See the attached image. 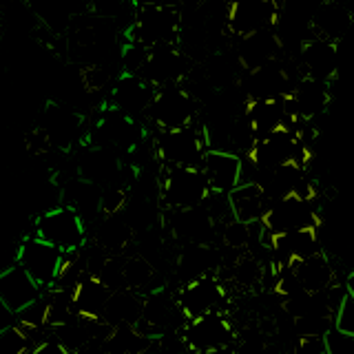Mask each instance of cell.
Wrapping results in <instances>:
<instances>
[{
    "instance_id": "cell-36",
    "label": "cell",
    "mask_w": 354,
    "mask_h": 354,
    "mask_svg": "<svg viewBox=\"0 0 354 354\" xmlns=\"http://www.w3.org/2000/svg\"><path fill=\"white\" fill-rule=\"evenodd\" d=\"M155 339L140 335L136 326H113L102 339V348L106 354H144L153 350Z\"/></svg>"
},
{
    "instance_id": "cell-41",
    "label": "cell",
    "mask_w": 354,
    "mask_h": 354,
    "mask_svg": "<svg viewBox=\"0 0 354 354\" xmlns=\"http://www.w3.org/2000/svg\"><path fill=\"white\" fill-rule=\"evenodd\" d=\"M111 82V71L104 64H84L82 69V84L88 93H97Z\"/></svg>"
},
{
    "instance_id": "cell-46",
    "label": "cell",
    "mask_w": 354,
    "mask_h": 354,
    "mask_svg": "<svg viewBox=\"0 0 354 354\" xmlns=\"http://www.w3.org/2000/svg\"><path fill=\"white\" fill-rule=\"evenodd\" d=\"M321 354H326V352H321Z\"/></svg>"
},
{
    "instance_id": "cell-9",
    "label": "cell",
    "mask_w": 354,
    "mask_h": 354,
    "mask_svg": "<svg viewBox=\"0 0 354 354\" xmlns=\"http://www.w3.org/2000/svg\"><path fill=\"white\" fill-rule=\"evenodd\" d=\"M62 254L64 252L60 248H55L51 243L42 241L40 237L31 235L20 241V246L16 250V263L40 288H51L55 281V274H58Z\"/></svg>"
},
{
    "instance_id": "cell-47",
    "label": "cell",
    "mask_w": 354,
    "mask_h": 354,
    "mask_svg": "<svg viewBox=\"0 0 354 354\" xmlns=\"http://www.w3.org/2000/svg\"><path fill=\"white\" fill-rule=\"evenodd\" d=\"M0 3H3V0H0Z\"/></svg>"
},
{
    "instance_id": "cell-6",
    "label": "cell",
    "mask_w": 354,
    "mask_h": 354,
    "mask_svg": "<svg viewBox=\"0 0 354 354\" xmlns=\"http://www.w3.org/2000/svg\"><path fill=\"white\" fill-rule=\"evenodd\" d=\"M36 237L62 252L77 250L86 243V224L73 208L53 206L36 219Z\"/></svg>"
},
{
    "instance_id": "cell-17",
    "label": "cell",
    "mask_w": 354,
    "mask_h": 354,
    "mask_svg": "<svg viewBox=\"0 0 354 354\" xmlns=\"http://www.w3.org/2000/svg\"><path fill=\"white\" fill-rule=\"evenodd\" d=\"M171 213V230L177 241L186 243H202L210 246L215 239L217 224L204 210V206L182 208V210H169Z\"/></svg>"
},
{
    "instance_id": "cell-34",
    "label": "cell",
    "mask_w": 354,
    "mask_h": 354,
    "mask_svg": "<svg viewBox=\"0 0 354 354\" xmlns=\"http://www.w3.org/2000/svg\"><path fill=\"white\" fill-rule=\"evenodd\" d=\"M62 206L73 208L82 219L93 217L100 210V186L77 175L75 180L66 184V188H62Z\"/></svg>"
},
{
    "instance_id": "cell-18",
    "label": "cell",
    "mask_w": 354,
    "mask_h": 354,
    "mask_svg": "<svg viewBox=\"0 0 354 354\" xmlns=\"http://www.w3.org/2000/svg\"><path fill=\"white\" fill-rule=\"evenodd\" d=\"M268 248L279 266H292L295 261H301L310 257V254L324 250L321 248L317 228H301V230L281 232V235H270Z\"/></svg>"
},
{
    "instance_id": "cell-25",
    "label": "cell",
    "mask_w": 354,
    "mask_h": 354,
    "mask_svg": "<svg viewBox=\"0 0 354 354\" xmlns=\"http://www.w3.org/2000/svg\"><path fill=\"white\" fill-rule=\"evenodd\" d=\"M246 102L248 100H261V97H286L290 93V77H288L283 64L279 60H272L268 64L252 69L246 75Z\"/></svg>"
},
{
    "instance_id": "cell-4",
    "label": "cell",
    "mask_w": 354,
    "mask_h": 354,
    "mask_svg": "<svg viewBox=\"0 0 354 354\" xmlns=\"http://www.w3.org/2000/svg\"><path fill=\"white\" fill-rule=\"evenodd\" d=\"M147 115L158 127V131L191 127L197 115V100L182 84L160 86L153 91Z\"/></svg>"
},
{
    "instance_id": "cell-44",
    "label": "cell",
    "mask_w": 354,
    "mask_h": 354,
    "mask_svg": "<svg viewBox=\"0 0 354 354\" xmlns=\"http://www.w3.org/2000/svg\"><path fill=\"white\" fill-rule=\"evenodd\" d=\"M173 5V0H131L133 7H147V5Z\"/></svg>"
},
{
    "instance_id": "cell-38",
    "label": "cell",
    "mask_w": 354,
    "mask_h": 354,
    "mask_svg": "<svg viewBox=\"0 0 354 354\" xmlns=\"http://www.w3.org/2000/svg\"><path fill=\"white\" fill-rule=\"evenodd\" d=\"M31 341L20 326L11 324L0 330V354H27Z\"/></svg>"
},
{
    "instance_id": "cell-42",
    "label": "cell",
    "mask_w": 354,
    "mask_h": 354,
    "mask_svg": "<svg viewBox=\"0 0 354 354\" xmlns=\"http://www.w3.org/2000/svg\"><path fill=\"white\" fill-rule=\"evenodd\" d=\"M27 354H69L55 339H42L36 346H31Z\"/></svg>"
},
{
    "instance_id": "cell-40",
    "label": "cell",
    "mask_w": 354,
    "mask_h": 354,
    "mask_svg": "<svg viewBox=\"0 0 354 354\" xmlns=\"http://www.w3.org/2000/svg\"><path fill=\"white\" fill-rule=\"evenodd\" d=\"M332 326L341 332H348V335H354V292H350L346 288V295H343L341 304L335 313V321Z\"/></svg>"
},
{
    "instance_id": "cell-14",
    "label": "cell",
    "mask_w": 354,
    "mask_h": 354,
    "mask_svg": "<svg viewBox=\"0 0 354 354\" xmlns=\"http://www.w3.org/2000/svg\"><path fill=\"white\" fill-rule=\"evenodd\" d=\"M199 169L206 177L208 191L215 193H230L239 182H243V160L235 151L206 149Z\"/></svg>"
},
{
    "instance_id": "cell-33",
    "label": "cell",
    "mask_w": 354,
    "mask_h": 354,
    "mask_svg": "<svg viewBox=\"0 0 354 354\" xmlns=\"http://www.w3.org/2000/svg\"><path fill=\"white\" fill-rule=\"evenodd\" d=\"M31 9L49 31L60 33L80 14V0H29Z\"/></svg>"
},
{
    "instance_id": "cell-1",
    "label": "cell",
    "mask_w": 354,
    "mask_h": 354,
    "mask_svg": "<svg viewBox=\"0 0 354 354\" xmlns=\"http://www.w3.org/2000/svg\"><path fill=\"white\" fill-rule=\"evenodd\" d=\"M129 29L131 42L144 49L158 47H180V11L175 5H147L136 7Z\"/></svg>"
},
{
    "instance_id": "cell-15",
    "label": "cell",
    "mask_w": 354,
    "mask_h": 354,
    "mask_svg": "<svg viewBox=\"0 0 354 354\" xmlns=\"http://www.w3.org/2000/svg\"><path fill=\"white\" fill-rule=\"evenodd\" d=\"M93 136L97 140V147H109V149L133 151L140 142L136 118L122 113V111H118L111 104L102 111V115L97 118Z\"/></svg>"
},
{
    "instance_id": "cell-30",
    "label": "cell",
    "mask_w": 354,
    "mask_h": 354,
    "mask_svg": "<svg viewBox=\"0 0 354 354\" xmlns=\"http://www.w3.org/2000/svg\"><path fill=\"white\" fill-rule=\"evenodd\" d=\"M120 171H122V166L118 158L106 147L88 149L80 155V160H77V175L97 186L115 184Z\"/></svg>"
},
{
    "instance_id": "cell-3",
    "label": "cell",
    "mask_w": 354,
    "mask_h": 354,
    "mask_svg": "<svg viewBox=\"0 0 354 354\" xmlns=\"http://www.w3.org/2000/svg\"><path fill=\"white\" fill-rule=\"evenodd\" d=\"M208 195L206 177L199 166H166L160 180V202L166 210L193 208Z\"/></svg>"
},
{
    "instance_id": "cell-45",
    "label": "cell",
    "mask_w": 354,
    "mask_h": 354,
    "mask_svg": "<svg viewBox=\"0 0 354 354\" xmlns=\"http://www.w3.org/2000/svg\"><path fill=\"white\" fill-rule=\"evenodd\" d=\"M188 354H235L230 350V346L228 348H217V350H199V352H188Z\"/></svg>"
},
{
    "instance_id": "cell-7",
    "label": "cell",
    "mask_w": 354,
    "mask_h": 354,
    "mask_svg": "<svg viewBox=\"0 0 354 354\" xmlns=\"http://www.w3.org/2000/svg\"><path fill=\"white\" fill-rule=\"evenodd\" d=\"M153 153L166 166H199L206 153L204 131L195 124L173 129V131H158L153 144Z\"/></svg>"
},
{
    "instance_id": "cell-12",
    "label": "cell",
    "mask_w": 354,
    "mask_h": 354,
    "mask_svg": "<svg viewBox=\"0 0 354 354\" xmlns=\"http://www.w3.org/2000/svg\"><path fill=\"white\" fill-rule=\"evenodd\" d=\"M277 16H279L277 0H230L226 9L228 29L237 38L272 29Z\"/></svg>"
},
{
    "instance_id": "cell-16",
    "label": "cell",
    "mask_w": 354,
    "mask_h": 354,
    "mask_svg": "<svg viewBox=\"0 0 354 354\" xmlns=\"http://www.w3.org/2000/svg\"><path fill=\"white\" fill-rule=\"evenodd\" d=\"M177 315H182V313H180V308H177L175 297L155 288L149 295H144L142 315L136 324V330L149 339H160L164 337V332L175 324Z\"/></svg>"
},
{
    "instance_id": "cell-39",
    "label": "cell",
    "mask_w": 354,
    "mask_h": 354,
    "mask_svg": "<svg viewBox=\"0 0 354 354\" xmlns=\"http://www.w3.org/2000/svg\"><path fill=\"white\" fill-rule=\"evenodd\" d=\"M324 352L326 354H354V335H348V332H341L335 326H330L324 337Z\"/></svg>"
},
{
    "instance_id": "cell-21",
    "label": "cell",
    "mask_w": 354,
    "mask_h": 354,
    "mask_svg": "<svg viewBox=\"0 0 354 354\" xmlns=\"http://www.w3.org/2000/svg\"><path fill=\"white\" fill-rule=\"evenodd\" d=\"M82 127V118L75 113L73 109L64 106L60 102H49L42 111V122L40 129L47 133L53 149L66 151L77 138Z\"/></svg>"
},
{
    "instance_id": "cell-32",
    "label": "cell",
    "mask_w": 354,
    "mask_h": 354,
    "mask_svg": "<svg viewBox=\"0 0 354 354\" xmlns=\"http://www.w3.org/2000/svg\"><path fill=\"white\" fill-rule=\"evenodd\" d=\"M215 250L213 243L210 246H202V243H186L182 248L180 257H177V272H180L182 281L199 279L213 272L215 268Z\"/></svg>"
},
{
    "instance_id": "cell-43",
    "label": "cell",
    "mask_w": 354,
    "mask_h": 354,
    "mask_svg": "<svg viewBox=\"0 0 354 354\" xmlns=\"http://www.w3.org/2000/svg\"><path fill=\"white\" fill-rule=\"evenodd\" d=\"M14 324V313H9L7 310V306L0 301V330L3 328H7V326H11Z\"/></svg>"
},
{
    "instance_id": "cell-23",
    "label": "cell",
    "mask_w": 354,
    "mask_h": 354,
    "mask_svg": "<svg viewBox=\"0 0 354 354\" xmlns=\"http://www.w3.org/2000/svg\"><path fill=\"white\" fill-rule=\"evenodd\" d=\"M281 55V40L277 38L272 29H263L257 33L241 36L237 42V64L241 69L252 71L272 60H279Z\"/></svg>"
},
{
    "instance_id": "cell-10",
    "label": "cell",
    "mask_w": 354,
    "mask_h": 354,
    "mask_svg": "<svg viewBox=\"0 0 354 354\" xmlns=\"http://www.w3.org/2000/svg\"><path fill=\"white\" fill-rule=\"evenodd\" d=\"M232 326L230 321L219 313H206L197 319L184 321L182 328V341L188 348V352H199V350H217V348H228L232 343Z\"/></svg>"
},
{
    "instance_id": "cell-27",
    "label": "cell",
    "mask_w": 354,
    "mask_h": 354,
    "mask_svg": "<svg viewBox=\"0 0 354 354\" xmlns=\"http://www.w3.org/2000/svg\"><path fill=\"white\" fill-rule=\"evenodd\" d=\"M268 204V197L257 182H239L228 193L230 215L241 224H259Z\"/></svg>"
},
{
    "instance_id": "cell-2",
    "label": "cell",
    "mask_w": 354,
    "mask_h": 354,
    "mask_svg": "<svg viewBox=\"0 0 354 354\" xmlns=\"http://www.w3.org/2000/svg\"><path fill=\"white\" fill-rule=\"evenodd\" d=\"M248 155L257 171H270L283 164L306 166L310 158L306 140L301 136V131H299L297 122L290 127L277 129L263 138H257L252 142Z\"/></svg>"
},
{
    "instance_id": "cell-28",
    "label": "cell",
    "mask_w": 354,
    "mask_h": 354,
    "mask_svg": "<svg viewBox=\"0 0 354 354\" xmlns=\"http://www.w3.org/2000/svg\"><path fill=\"white\" fill-rule=\"evenodd\" d=\"M290 270L295 274L297 283L301 286V290L306 292H324L330 286L337 283L335 266H332L330 257L324 250L310 254V257L301 261H295L290 266Z\"/></svg>"
},
{
    "instance_id": "cell-11",
    "label": "cell",
    "mask_w": 354,
    "mask_h": 354,
    "mask_svg": "<svg viewBox=\"0 0 354 354\" xmlns=\"http://www.w3.org/2000/svg\"><path fill=\"white\" fill-rule=\"evenodd\" d=\"M332 102L330 80H315V77H301L292 84L290 93L286 95L288 113L295 122H315L326 115Z\"/></svg>"
},
{
    "instance_id": "cell-19",
    "label": "cell",
    "mask_w": 354,
    "mask_h": 354,
    "mask_svg": "<svg viewBox=\"0 0 354 354\" xmlns=\"http://www.w3.org/2000/svg\"><path fill=\"white\" fill-rule=\"evenodd\" d=\"M337 64H339V44L310 38L301 44L299 51V69L304 77H315V80H332L337 77Z\"/></svg>"
},
{
    "instance_id": "cell-31",
    "label": "cell",
    "mask_w": 354,
    "mask_h": 354,
    "mask_svg": "<svg viewBox=\"0 0 354 354\" xmlns=\"http://www.w3.org/2000/svg\"><path fill=\"white\" fill-rule=\"evenodd\" d=\"M142 304H144V295L136 290H113L109 295L104 310H102V319L106 326H136L138 319L142 315Z\"/></svg>"
},
{
    "instance_id": "cell-24",
    "label": "cell",
    "mask_w": 354,
    "mask_h": 354,
    "mask_svg": "<svg viewBox=\"0 0 354 354\" xmlns=\"http://www.w3.org/2000/svg\"><path fill=\"white\" fill-rule=\"evenodd\" d=\"M350 27H352V11L341 0H324L315 9L313 18H310L313 36L335 44H339L348 36Z\"/></svg>"
},
{
    "instance_id": "cell-5",
    "label": "cell",
    "mask_w": 354,
    "mask_h": 354,
    "mask_svg": "<svg viewBox=\"0 0 354 354\" xmlns=\"http://www.w3.org/2000/svg\"><path fill=\"white\" fill-rule=\"evenodd\" d=\"M315 197L304 195H283L279 199H272L266 208V215L261 217V228L266 235H281V232L301 230V228H319L321 219L313 204Z\"/></svg>"
},
{
    "instance_id": "cell-29",
    "label": "cell",
    "mask_w": 354,
    "mask_h": 354,
    "mask_svg": "<svg viewBox=\"0 0 354 354\" xmlns=\"http://www.w3.org/2000/svg\"><path fill=\"white\" fill-rule=\"evenodd\" d=\"M109 295H111V290L97 274L84 272L71 290L73 313L80 317H86V319H100L102 317V310H104Z\"/></svg>"
},
{
    "instance_id": "cell-8",
    "label": "cell",
    "mask_w": 354,
    "mask_h": 354,
    "mask_svg": "<svg viewBox=\"0 0 354 354\" xmlns=\"http://www.w3.org/2000/svg\"><path fill=\"white\" fill-rule=\"evenodd\" d=\"M188 71H191V60L186 58V53L180 47H158L147 49L136 75H140L153 88H160L184 82Z\"/></svg>"
},
{
    "instance_id": "cell-37",
    "label": "cell",
    "mask_w": 354,
    "mask_h": 354,
    "mask_svg": "<svg viewBox=\"0 0 354 354\" xmlns=\"http://www.w3.org/2000/svg\"><path fill=\"white\" fill-rule=\"evenodd\" d=\"M263 277H266L263 263L250 252H241L239 257L230 263V279L237 286L246 288V290L257 288L263 281Z\"/></svg>"
},
{
    "instance_id": "cell-26",
    "label": "cell",
    "mask_w": 354,
    "mask_h": 354,
    "mask_svg": "<svg viewBox=\"0 0 354 354\" xmlns=\"http://www.w3.org/2000/svg\"><path fill=\"white\" fill-rule=\"evenodd\" d=\"M42 295V288L20 268L18 263L0 270V301L7 306L9 313H18L25 306Z\"/></svg>"
},
{
    "instance_id": "cell-20",
    "label": "cell",
    "mask_w": 354,
    "mask_h": 354,
    "mask_svg": "<svg viewBox=\"0 0 354 354\" xmlns=\"http://www.w3.org/2000/svg\"><path fill=\"white\" fill-rule=\"evenodd\" d=\"M246 120L254 140L268 136V133L295 124V120L288 113L286 97H261L246 102Z\"/></svg>"
},
{
    "instance_id": "cell-13",
    "label": "cell",
    "mask_w": 354,
    "mask_h": 354,
    "mask_svg": "<svg viewBox=\"0 0 354 354\" xmlns=\"http://www.w3.org/2000/svg\"><path fill=\"white\" fill-rule=\"evenodd\" d=\"M175 301L182 317L191 321L206 313H213V310H219V304L226 301V292L213 274H206L199 277V279L186 281L177 292Z\"/></svg>"
},
{
    "instance_id": "cell-35",
    "label": "cell",
    "mask_w": 354,
    "mask_h": 354,
    "mask_svg": "<svg viewBox=\"0 0 354 354\" xmlns=\"http://www.w3.org/2000/svg\"><path fill=\"white\" fill-rule=\"evenodd\" d=\"M133 239V230L127 224L122 213L104 215V219L95 226V243L106 254H120Z\"/></svg>"
},
{
    "instance_id": "cell-22",
    "label": "cell",
    "mask_w": 354,
    "mask_h": 354,
    "mask_svg": "<svg viewBox=\"0 0 354 354\" xmlns=\"http://www.w3.org/2000/svg\"><path fill=\"white\" fill-rule=\"evenodd\" d=\"M153 91L155 88L149 82H144L140 75L124 73L118 77V82L111 88V106H115L131 118L147 115Z\"/></svg>"
}]
</instances>
